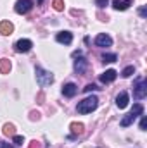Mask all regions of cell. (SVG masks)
I'll return each instance as SVG.
<instances>
[{"label": "cell", "instance_id": "obj_24", "mask_svg": "<svg viewBox=\"0 0 147 148\" xmlns=\"http://www.w3.org/2000/svg\"><path fill=\"white\" fill-rule=\"evenodd\" d=\"M146 127H147V117L146 115H142V119H140V129L146 131Z\"/></svg>", "mask_w": 147, "mask_h": 148}, {"label": "cell", "instance_id": "obj_27", "mask_svg": "<svg viewBox=\"0 0 147 148\" xmlns=\"http://www.w3.org/2000/svg\"><path fill=\"white\" fill-rule=\"evenodd\" d=\"M139 12H140V16H142V17H146V16H147V9H146V7H142Z\"/></svg>", "mask_w": 147, "mask_h": 148}, {"label": "cell", "instance_id": "obj_26", "mask_svg": "<svg viewBox=\"0 0 147 148\" xmlns=\"http://www.w3.org/2000/svg\"><path fill=\"white\" fill-rule=\"evenodd\" d=\"M0 148H14L12 145H9V143H3V141H0Z\"/></svg>", "mask_w": 147, "mask_h": 148}, {"label": "cell", "instance_id": "obj_4", "mask_svg": "<svg viewBox=\"0 0 147 148\" xmlns=\"http://www.w3.org/2000/svg\"><path fill=\"white\" fill-rule=\"evenodd\" d=\"M146 95H147V81L139 77L135 86H133V97L137 100H142V98H146Z\"/></svg>", "mask_w": 147, "mask_h": 148}, {"label": "cell", "instance_id": "obj_19", "mask_svg": "<svg viewBox=\"0 0 147 148\" xmlns=\"http://www.w3.org/2000/svg\"><path fill=\"white\" fill-rule=\"evenodd\" d=\"M116 59H118L116 53H104V55H102V60H104V62H114Z\"/></svg>", "mask_w": 147, "mask_h": 148}, {"label": "cell", "instance_id": "obj_2", "mask_svg": "<svg viewBox=\"0 0 147 148\" xmlns=\"http://www.w3.org/2000/svg\"><path fill=\"white\" fill-rule=\"evenodd\" d=\"M142 114H144V107H142L140 103H135V105H133V109L128 112L123 119H121V126H123V127H128V126H130V124L139 117V115H142Z\"/></svg>", "mask_w": 147, "mask_h": 148}, {"label": "cell", "instance_id": "obj_10", "mask_svg": "<svg viewBox=\"0 0 147 148\" xmlns=\"http://www.w3.org/2000/svg\"><path fill=\"white\" fill-rule=\"evenodd\" d=\"M55 40H57L59 43L69 45V43L73 41V35H71L69 31H61V33H57V35H55Z\"/></svg>", "mask_w": 147, "mask_h": 148}, {"label": "cell", "instance_id": "obj_7", "mask_svg": "<svg viewBox=\"0 0 147 148\" xmlns=\"http://www.w3.org/2000/svg\"><path fill=\"white\" fill-rule=\"evenodd\" d=\"M95 45L97 47H111L112 45V40H111L109 35L101 33V35H97V38H95Z\"/></svg>", "mask_w": 147, "mask_h": 148}, {"label": "cell", "instance_id": "obj_21", "mask_svg": "<svg viewBox=\"0 0 147 148\" xmlns=\"http://www.w3.org/2000/svg\"><path fill=\"white\" fill-rule=\"evenodd\" d=\"M97 90H101V88H97V86H95V84H92V83H90V84H87V86L83 88V91H85V93H90V91H97Z\"/></svg>", "mask_w": 147, "mask_h": 148}, {"label": "cell", "instance_id": "obj_20", "mask_svg": "<svg viewBox=\"0 0 147 148\" xmlns=\"http://www.w3.org/2000/svg\"><path fill=\"white\" fill-rule=\"evenodd\" d=\"M52 5H54V9H55V10H59V12H61V10H64V0H54V3H52Z\"/></svg>", "mask_w": 147, "mask_h": 148}, {"label": "cell", "instance_id": "obj_12", "mask_svg": "<svg viewBox=\"0 0 147 148\" xmlns=\"http://www.w3.org/2000/svg\"><path fill=\"white\" fill-rule=\"evenodd\" d=\"M128 100H130L128 93H126V91H121V93L116 97V105H118L119 109H125V107L128 105Z\"/></svg>", "mask_w": 147, "mask_h": 148}, {"label": "cell", "instance_id": "obj_18", "mask_svg": "<svg viewBox=\"0 0 147 148\" xmlns=\"http://www.w3.org/2000/svg\"><path fill=\"white\" fill-rule=\"evenodd\" d=\"M133 73H135V67H133V66H128V67H125V69H123L121 76H123V77H130Z\"/></svg>", "mask_w": 147, "mask_h": 148}, {"label": "cell", "instance_id": "obj_13", "mask_svg": "<svg viewBox=\"0 0 147 148\" xmlns=\"http://www.w3.org/2000/svg\"><path fill=\"white\" fill-rule=\"evenodd\" d=\"M132 5V0H112V7L116 10H126Z\"/></svg>", "mask_w": 147, "mask_h": 148}, {"label": "cell", "instance_id": "obj_16", "mask_svg": "<svg viewBox=\"0 0 147 148\" xmlns=\"http://www.w3.org/2000/svg\"><path fill=\"white\" fill-rule=\"evenodd\" d=\"M10 71V60L9 59H0V73L9 74Z\"/></svg>", "mask_w": 147, "mask_h": 148}, {"label": "cell", "instance_id": "obj_11", "mask_svg": "<svg viewBox=\"0 0 147 148\" xmlns=\"http://www.w3.org/2000/svg\"><path fill=\"white\" fill-rule=\"evenodd\" d=\"M116 76H118V73H116L114 69H107L106 73H102V74H101V81L107 84V83H112V81L116 79Z\"/></svg>", "mask_w": 147, "mask_h": 148}, {"label": "cell", "instance_id": "obj_23", "mask_svg": "<svg viewBox=\"0 0 147 148\" xmlns=\"http://www.w3.org/2000/svg\"><path fill=\"white\" fill-rule=\"evenodd\" d=\"M107 3H109V0H95V5H97V7H101V9H104Z\"/></svg>", "mask_w": 147, "mask_h": 148}, {"label": "cell", "instance_id": "obj_3", "mask_svg": "<svg viewBox=\"0 0 147 148\" xmlns=\"http://www.w3.org/2000/svg\"><path fill=\"white\" fill-rule=\"evenodd\" d=\"M35 74H37V81L40 86H49V84L54 83V74L50 73V71H45L42 67H37Z\"/></svg>", "mask_w": 147, "mask_h": 148}, {"label": "cell", "instance_id": "obj_15", "mask_svg": "<svg viewBox=\"0 0 147 148\" xmlns=\"http://www.w3.org/2000/svg\"><path fill=\"white\" fill-rule=\"evenodd\" d=\"M69 129H71V133H73L69 138H74V136L83 134V124H81V122H73V124L69 126Z\"/></svg>", "mask_w": 147, "mask_h": 148}, {"label": "cell", "instance_id": "obj_9", "mask_svg": "<svg viewBox=\"0 0 147 148\" xmlns=\"http://www.w3.org/2000/svg\"><path fill=\"white\" fill-rule=\"evenodd\" d=\"M87 67H88V62H87V59H83V57H78V60H74V71L78 74H83L87 71Z\"/></svg>", "mask_w": 147, "mask_h": 148}, {"label": "cell", "instance_id": "obj_22", "mask_svg": "<svg viewBox=\"0 0 147 148\" xmlns=\"http://www.w3.org/2000/svg\"><path fill=\"white\" fill-rule=\"evenodd\" d=\"M12 141H14L16 145H23V143H24V138H23V136H17V134H14V136H12Z\"/></svg>", "mask_w": 147, "mask_h": 148}, {"label": "cell", "instance_id": "obj_17", "mask_svg": "<svg viewBox=\"0 0 147 148\" xmlns=\"http://www.w3.org/2000/svg\"><path fill=\"white\" fill-rule=\"evenodd\" d=\"M3 134H5V136H14V134H16L14 126H12V124H5V126H3Z\"/></svg>", "mask_w": 147, "mask_h": 148}, {"label": "cell", "instance_id": "obj_5", "mask_svg": "<svg viewBox=\"0 0 147 148\" xmlns=\"http://www.w3.org/2000/svg\"><path fill=\"white\" fill-rule=\"evenodd\" d=\"M31 47H33V43H31V40H19V41H16V45H14V48H16V52H19V53H26V52H30L31 50Z\"/></svg>", "mask_w": 147, "mask_h": 148}, {"label": "cell", "instance_id": "obj_1", "mask_svg": "<svg viewBox=\"0 0 147 148\" xmlns=\"http://www.w3.org/2000/svg\"><path fill=\"white\" fill-rule=\"evenodd\" d=\"M97 105H99L97 97H88V98L78 102L76 110H78V114H90V112H94L95 109H97Z\"/></svg>", "mask_w": 147, "mask_h": 148}, {"label": "cell", "instance_id": "obj_6", "mask_svg": "<svg viewBox=\"0 0 147 148\" xmlns=\"http://www.w3.org/2000/svg\"><path fill=\"white\" fill-rule=\"evenodd\" d=\"M31 7H33V2L31 0H19L16 3V12L17 14H26V12L31 10Z\"/></svg>", "mask_w": 147, "mask_h": 148}, {"label": "cell", "instance_id": "obj_14", "mask_svg": "<svg viewBox=\"0 0 147 148\" xmlns=\"http://www.w3.org/2000/svg\"><path fill=\"white\" fill-rule=\"evenodd\" d=\"M12 31H14L12 23H9V21H2V23H0V33H2V35L7 36V35H10Z\"/></svg>", "mask_w": 147, "mask_h": 148}, {"label": "cell", "instance_id": "obj_25", "mask_svg": "<svg viewBox=\"0 0 147 148\" xmlns=\"http://www.w3.org/2000/svg\"><path fill=\"white\" fill-rule=\"evenodd\" d=\"M28 148H42V145L35 140V141H31V143H30V147H28Z\"/></svg>", "mask_w": 147, "mask_h": 148}, {"label": "cell", "instance_id": "obj_28", "mask_svg": "<svg viewBox=\"0 0 147 148\" xmlns=\"http://www.w3.org/2000/svg\"><path fill=\"white\" fill-rule=\"evenodd\" d=\"M42 2H43V0H38V3H42Z\"/></svg>", "mask_w": 147, "mask_h": 148}, {"label": "cell", "instance_id": "obj_8", "mask_svg": "<svg viewBox=\"0 0 147 148\" xmlns=\"http://www.w3.org/2000/svg\"><path fill=\"white\" fill-rule=\"evenodd\" d=\"M78 93V86L74 84V83H68V84H64V88H62V95L64 97H68V98H71Z\"/></svg>", "mask_w": 147, "mask_h": 148}]
</instances>
